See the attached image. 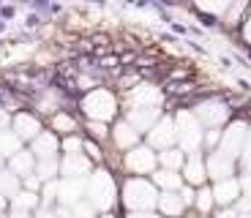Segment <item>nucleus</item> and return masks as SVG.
Listing matches in <instances>:
<instances>
[{
  "instance_id": "nucleus-1",
  "label": "nucleus",
  "mask_w": 251,
  "mask_h": 218,
  "mask_svg": "<svg viewBox=\"0 0 251 218\" xmlns=\"http://www.w3.org/2000/svg\"><path fill=\"white\" fill-rule=\"evenodd\" d=\"M158 196L161 194L156 191L151 180H142V177H128L123 186V202L126 207L131 210H151V207H158Z\"/></svg>"
},
{
  "instance_id": "nucleus-2",
  "label": "nucleus",
  "mask_w": 251,
  "mask_h": 218,
  "mask_svg": "<svg viewBox=\"0 0 251 218\" xmlns=\"http://www.w3.org/2000/svg\"><path fill=\"white\" fill-rule=\"evenodd\" d=\"M82 112L88 115V120H99V123H109L112 118H118V101H115L112 90H93V93L82 96Z\"/></svg>"
},
{
  "instance_id": "nucleus-3",
  "label": "nucleus",
  "mask_w": 251,
  "mask_h": 218,
  "mask_svg": "<svg viewBox=\"0 0 251 218\" xmlns=\"http://www.w3.org/2000/svg\"><path fill=\"white\" fill-rule=\"evenodd\" d=\"M156 169H158V153H153L151 145H139V147L128 150L123 156V172H128L131 177L153 174Z\"/></svg>"
},
{
  "instance_id": "nucleus-4",
  "label": "nucleus",
  "mask_w": 251,
  "mask_h": 218,
  "mask_svg": "<svg viewBox=\"0 0 251 218\" xmlns=\"http://www.w3.org/2000/svg\"><path fill=\"white\" fill-rule=\"evenodd\" d=\"M175 142H177V125L170 115H164V118L148 131V145H151V147H158V153H164V150H170Z\"/></svg>"
},
{
  "instance_id": "nucleus-5",
  "label": "nucleus",
  "mask_w": 251,
  "mask_h": 218,
  "mask_svg": "<svg viewBox=\"0 0 251 218\" xmlns=\"http://www.w3.org/2000/svg\"><path fill=\"white\" fill-rule=\"evenodd\" d=\"M11 131L17 134L22 142H33V139H38L41 134H44V125H41V120H38L36 112H30V109H25V112L14 115L11 120Z\"/></svg>"
},
{
  "instance_id": "nucleus-6",
  "label": "nucleus",
  "mask_w": 251,
  "mask_h": 218,
  "mask_svg": "<svg viewBox=\"0 0 251 218\" xmlns=\"http://www.w3.org/2000/svg\"><path fill=\"white\" fill-rule=\"evenodd\" d=\"M90 169H93V161L85 153H79V156H63L60 158V180H85V177H90Z\"/></svg>"
},
{
  "instance_id": "nucleus-7",
  "label": "nucleus",
  "mask_w": 251,
  "mask_h": 218,
  "mask_svg": "<svg viewBox=\"0 0 251 218\" xmlns=\"http://www.w3.org/2000/svg\"><path fill=\"white\" fill-rule=\"evenodd\" d=\"M139 139H142V134H139L137 128H134L131 123L126 118H118L115 120V128H112V145H115V150H134V147H139Z\"/></svg>"
},
{
  "instance_id": "nucleus-8",
  "label": "nucleus",
  "mask_w": 251,
  "mask_h": 218,
  "mask_svg": "<svg viewBox=\"0 0 251 218\" xmlns=\"http://www.w3.org/2000/svg\"><path fill=\"white\" fill-rule=\"evenodd\" d=\"M30 150L38 161H47V158H60V150H63V139L57 137L55 131H44L38 139L30 142Z\"/></svg>"
},
{
  "instance_id": "nucleus-9",
  "label": "nucleus",
  "mask_w": 251,
  "mask_h": 218,
  "mask_svg": "<svg viewBox=\"0 0 251 218\" xmlns=\"http://www.w3.org/2000/svg\"><path fill=\"white\" fill-rule=\"evenodd\" d=\"M6 167L11 169L14 174H17L19 180H27V177H33L36 174V167H38V158L33 156V150L30 147H22L14 158H8Z\"/></svg>"
},
{
  "instance_id": "nucleus-10",
  "label": "nucleus",
  "mask_w": 251,
  "mask_h": 218,
  "mask_svg": "<svg viewBox=\"0 0 251 218\" xmlns=\"http://www.w3.org/2000/svg\"><path fill=\"white\" fill-rule=\"evenodd\" d=\"M205 177H207V161L200 156V153H191V158L186 161V167H183V180L188 183V186H205Z\"/></svg>"
},
{
  "instance_id": "nucleus-11",
  "label": "nucleus",
  "mask_w": 251,
  "mask_h": 218,
  "mask_svg": "<svg viewBox=\"0 0 251 218\" xmlns=\"http://www.w3.org/2000/svg\"><path fill=\"white\" fill-rule=\"evenodd\" d=\"M50 125H52V131H55L60 139L74 137V134H82L79 131V118L71 115V112H57L55 118H50Z\"/></svg>"
},
{
  "instance_id": "nucleus-12",
  "label": "nucleus",
  "mask_w": 251,
  "mask_h": 218,
  "mask_svg": "<svg viewBox=\"0 0 251 218\" xmlns=\"http://www.w3.org/2000/svg\"><path fill=\"white\" fill-rule=\"evenodd\" d=\"M85 196V180H60V207H74Z\"/></svg>"
},
{
  "instance_id": "nucleus-13",
  "label": "nucleus",
  "mask_w": 251,
  "mask_h": 218,
  "mask_svg": "<svg viewBox=\"0 0 251 218\" xmlns=\"http://www.w3.org/2000/svg\"><path fill=\"white\" fill-rule=\"evenodd\" d=\"M153 186L164 188V194H177L183 186H186V180L180 177V172H170V169H156V172H153Z\"/></svg>"
},
{
  "instance_id": "nucleus-14",
  "label": "nucleus",
  "mask_w": 251,
  "mask_h": 218,
  "mask_svg": "<svg viewBox=\"0 0 251 218\" xmlns=\"http://www.w3.org/2000/svg\"><path fill=\"white\" fill-rule=\"evenodd\" d=\"M186 202H183L180 191L177 194H161L158 196V210L164 213V216H170V218H183V213H186Z\"/></svg>"
},
{
  "instance_id": "nucleus-15",
  "label": "nucleus",
  "mask_w": 251,
  "mask_h": 218,
  "mask_svg": "<svg viewBox=\"0 0 251 218\" xmlns=\"http://www.w3.org/2000/svg\"><path fill=\"white\" fill-rule=\"evenodd\" d=\"M22 188H25V186H22V180H19L11 169H8V167L0 169V196H6V199L11 202V199H17L19 194H22Z\"/></svg>"
},
{
  "instance_id": "nucleus-16",
  "label": "nucleus",
  "mask_w": 251,
  "mask_h": 218,
  "mask_svg": "<svg viewBox=\"0 0 251 218\" xmlns=\"http://www.w3.org/2000/svg\"><path fill=\"white\" fill-rule=\"evenodd\" d=\"M38 207H41V194H33V191H25L22 188V194H19L17 199L8 202V210H19V213H36Z\"/></svg>"
},
{
  "instance_id": "nucleus-17",
  "label": "nucleus",
  "mask_w": 251,
  "mask_h": 218,
  "mask_svg": "<svg viewBox=\"0 0 251 218\" xmlns=\"http://www.w3.org/2000/svg\"><path fill=\"white\" fill-rule=\"evenodd\" d=\"M188 158L183 156L180 147H170L164 150V153H158V169H170V172H180L183 167H186Z\"/></svg>"
},
{
  "instance_id": "nucleus-18",
  "label": "nucleus",
  "mask_w": 251,
  "mask_h": 218,
  "mask_svg": "<svg viewBox=\"0 0 251 218\" xmlns=\"http://www.w3.org/2000/svg\"><path fill=\"white\" fill-rule=\"evenodd\" d=\"M82 128L88 131L85 137L93 139V142H112V128H109V123H99V120H85L82 123Z\"/></svg>"
},
{
  "instance_id": "nucleus-19",
  "label": "nucleus",
  "mask_w": 251,
  "mask_h": 218,
  "mask_svg": "<svg viewBox=\"0 0 251 218\" xmlns=\"http://www.w3.org/2000/svg\"><path fill=\"white\" fill-rule=\"evenodd\" d=\"M36 177H38L41 183L60 180V158H47V161H38V167H36Z\"/></svg>"
},
{
  "instance_id": "nucleus-20",
  "label": "nucleus",
  "mask_w": 251,
  "mask_h": 218,
  "mask_svg": "<svg viewBox=\"0 0 251 218\" xmlns=\"http://www.w3.org/2000/svg\"><path fill=\"white\" fill-rule=\"evenodd\" d=\"M22 150V139L14 134V131H0V156L6 158H14Z\"/></svg>"
},
{
  "instance_id": "nucleus-21",
  "label": "nucleus",
  "mask_w": 251,
  "mask_h": 218,
  "mask_svg": "<svg viewBox=\"0 0 251 218\" xmlns=\"http://www.w3.org/2000/svg\"><path fill=\"white\" fill-rule=\"evenodd\" d=\"M238 194V183L235 180H224V183H216L213 188V196L219 205H226V202H232V196Z\"/></svg>"
},
{
  "instance_id": "nucleus-22",
  "label": "nucleus",
  "mask_w": 251,
  "mask_h": 218,
  "mask_svg": "<svg viewBox=\"0 0 251 218\" xmlns=\"http://www.w3.org/2000/svg\"><path fill=\"white\" fill-rule=\"evenodd\" d=\"M213 202H216V196H213V188H197V202H194V207L202 213V216H207V210L213 207Z\"/></svg>"
},
{
  "instance_id": "nucleus-23",
  "label": "nucleus",
  "mask_w": 251,
  "mask_h": 218,
  "mask_svg": "<svg viewBox=\"0 0 251 218\" xmlns=\"http://www.w3.org/2000/svg\"><path fill=\"white\" fill-rule=\"evenodd\" d=\"M96 210H99V207H96L90 199H82L79 205H74V207H71L74 218H99V213H96Z\"/></svg>"
},
{
  "instance_id": "nucleus-24",
  "label": "nucleus",
  "mask_w": 251,
  "mask_h": 218,
  "mask_svg": "<svg viewBox=\"0 0 251 218\" xmlns=\"http://www.w3.org/2000/svg\"><path fill=\"white\" fill-rule=\"evenodd\" d=\"M85 153H88V158L93 164H104V161H107V153H101L99 142H93V139H85Z\"/></svg>"
},
{
  "instance_id": "nucleus-25",
  "label": "nucleus",
  "mask_w": 251,
  "mask_h": 218,
  "mask_svg": "<svg viewBox=\"0 0 251 218\" xmlns=\"http://www.w3.org/2000/svg\"><path fill=\"white\" fill-rule=\"evenodd\" d=\"M246 11V6H238V8H229V14H226V17H224V25L226 27H238L240 25V14H243Z\"/></svg>"
},
{
  "instance_id": "nucleus-26",
  "label": "nucleus",
  "mask_w": 251,
  "mask_h": 218,
  "mask_svg": "<svg viewBox=\"0 0 251 218\" xmlns=\"http://www.w3.org/2000/svg\"><path fill=\"white\" fill-rule=\"evenodd\" d=\"M22 186H25V191L41 194V188H44V183H41V180L36 177V174H33V177H27V180H22Z\"/></svg>"
},
{
  "instance_id": "nucleus-27",
  "label": "nucleus",
  "mask_w": 251,
  "mask_h": 218,
  "mask_svg": "<svg viewBox=\"0 0 251 218\" xmlns=\"http://www.w3.org/2000/svg\"><path fill=\"white\" fill-rule=\"evenodd\" d=\"M219 142H221V131L219 128H210L205 134V145H207V147H216Z\"/></svg>"
},
{
  "instance_id": "nucleus-28",
  "label": "nucleus",
  "mask_w": 251,
  "mask_h": 218,
  "mask_svg": "<svg viewBox=\"0 0 251 218\" xmlns=\"http://www.w3.org/2000/svg\"><path fill=\"white\" fill-rule=\"evenodd\" d=\"M33 218H57V207H38L36 213H33Z\"/></svg>"
},
{
  "instance_id": "nucleus-29",
  "label": "nucleus",
  "mask_w": 251,
  "mask_h": 218,
  "mask_svg": "<svg viewBox=\"0 0 251 218\" xmlns=\"http://www.w3.org/2000/svg\"><path fill=\"white\" fill-rule=\"evenodd\" d=\"M11 115L6 112V109H3V106H0V131H8V125H11Z\"/></svg>"
},
{
  "instance_id": "nucleus-30",
  "label": "nucleus",
  "mask_w": 251,
  "mask_h": 218,
  "mask_svg": "<svg viewBox=\"0 0 251 218\" xmlns=\"http://www.w3.org/2000/svg\"><path fill=\"white\" fill-rule=\"evenodd\" d=\"M6 210H8V199H6V196H0V216H3Z\"/></svg>"
},
{
  "instance_id": "nucleus-31",
  "label": "nucleus",
  "mask_w": 251,
  "mask_h": 218,
  "mask_svg": "<svg viewBox=\"0 0 251 218\" xmlns=\"http://www.w3.org/2000/svg\"><path fill=\"white\" fill-rule=\"evenodd\" d=\"M99 218H115V213H99Z\"/></svg>"
},
{
  "instance_id": "nucleus-32",
  "label": "nucleus",
  "mask_w": 251,
  "mask_h": 218,
  "mask_svg": "<svg viewBox=\"0 0 251 218\" xmlns=\"http://www.w3.org/2000/svg\"><path fill=\"white\" fill-rule=\"evenodd\" d=\"M3 164H6V158H3V156H0V169H6V167H3Z\"/></svg>"
},
{
  "instance_id": "nucleus-33",
  "label": "nucleus",
  "mask_w": 251,
  "mask_h": 218,
  "mask_svg": "<svg viewBox=\"0 0 251 218\" xmlns=\"http://www.w3.org/2000/svg\"><path fill=\"white\" fill-rule=\"evenodd\" d=\"M0 218H11V216H8V213H3V216H0Z\"/></svg>"
}]
</instances>
